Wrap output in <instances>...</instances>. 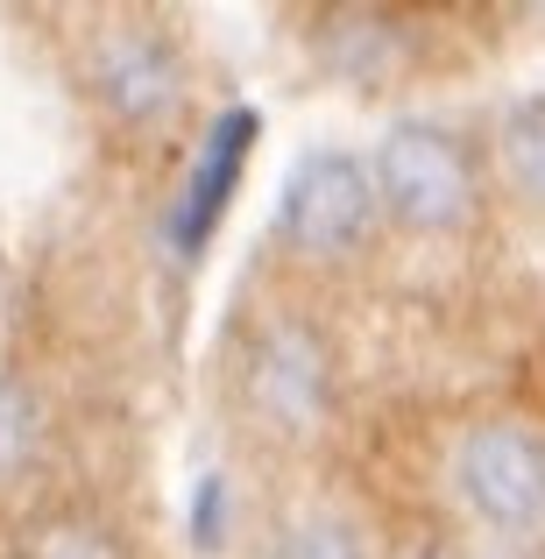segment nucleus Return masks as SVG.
Instances as JSON below:
<instances>
[{
    "label": "nucleus",
    "instance_id": "1",
    "mask_svg": "<svg viewBox=\"0 0 545 559\" xmlns=\"http://www.w3.org/2000/svg\"><path fill=\"white\" fill-rule=\"evenodd\" d=\"M368 185H376V205H390V213L418 234H453V227L475 219V170H467L461 142L433 121L390 128L382 150H376Z\"/></svg>",
    "mask_w": 545,
    "mask_h": 559
},
{
    "label": "nucleus",
    "instance_id": "2",
    "mask_svg": "<svg viewBox=\"0 0 545 559\" xmlns=\"http://www.w3.org/2000/svg\"><path fill=\"white\" fill-rule=\"evenodd\" d=\"M284 241L305 262H341L347 248L368 241L376 227V185L368 164H355L347 150H312L298 156V170L284 178V213H276Z\"/></svg>",
    "mask_w": 545,
    "mask_h": 559
},
{
    "label": "nucleus",
    "instance_id": "3",
    "mask_svg": "<svg viewBox=\"0 0 545 559\" xmlns=\"http://www.w3.org/2000/svg\"><path fill=\"white\" fill-rule=\"evenodd\" d=\"M453 489L496 532L545 524V439L524 425H475L453 453Z\"/></svg>",
    "mask_w": 545,
    "mask_h": 559
},
{
    "label": "nucleus",
    "instance_id": "4",
    "mask_svg": "<svg viewBox=\"0 0 545 559\" xmlns=\"http://www.w3.org/2000/svg\"><path fill=\"white\" fill-rule=\"evenodd\" d=\"M333 396V361L327 341H319L305 319H270V326L248 341V404L270 432L298 439L327 418Z\"/></svg>",
    "mask_w": 545,
    "mask_h": 559
},
{
    "label": "nucleus",
    "instance_id": "5",
    "mask_svg": "<svg viewBox=\"0 0 545 559\" xmlns=\"http://www.w3.org/2000/svg\"><path fill=\"white\" fill-rule=\"evenodd\" d=\"M93 93H99V107H107L114 121L150 128L185 99V64L156 28L121 22V28H107L99 50H93Z\"/></svg>",
    "mask_w": 545,
    "mask_h": 559
},
{
    "label": "nucleus",
    "instance_id": "6",
    "mask_svg": "<svg viewBox=\"0 0 545 559\" xmlns=\"http://www.w3.org/2000/svg\"><path fill=\"white\" fill-rule=\"evenodd\" d=\"M256 135H262V114H256V107L213 114L199 156H191V178H185V191H178V213H170V241H178V255H199V248L213 241L220 213L234 205V185H241V170H248Z\"/></svg>",
    "mask_w": 545,
    "mask_h": 559
},
{
    "label": "nucleus",
    "instance_id": "7",
    "mask_svg": "<svg viewBox=\"0 0 545 559\" xmlns=\"http://www.w3.org/2000/svg\"><path fill=\"white\" fill-rule=\"evenodd\" d=\"M496 156H503V178L524 205L545 213V93L518 99L503 114V135H496Z\"/></svg>",
    "mask_w": 545,
    "mask_h": 559
},
{
    "label": "nucleus",
    "instance_id": "8",
    "mask_svg": "<svg viewBox=\"0 0 545 559\" xmlns=\"http://www.w3.org/2000/svg\"><path fill=\"white\" fill-rule=\"evenodd\" d=\"M270 559H362V538L341 518H298L276 532Z\"/></svg>",
    "mask_w": 545,
    "mask_h": 559
},
{
    "label": "nucleus",
    "instance_id": "9",
    "mask_svg": "<svg viewBox=\"0 0 545 559\" xmlns=\"http://www.w3.org/2000/svg\"><path fill=\"white\" fill-rule=\"evenodd\" d=\"M28 559H128V552H121V538H114V532L64 518V524H43V532L28 538Z\"/></svg>",
    "mask_w": 545,
    "mask_h": 559
},
{
    "label": "nucleus",
    "instance_id": "10",
    "mask_svg": "<svg viewBox=\"0 0 545 559\" xmlns=\"http://www.w3.org/2000/svg\"><path fill=\"white\" fill-rule=\"evenodd\" d=\"M28 447H36V404H28L22 382H0V475H14L28 461Z\"/></svg>",
    "mask_w": 545,
    "mask_h": 559
},
{
    "label": "nucleus",
    "instance_id": "11",
    "mask_svg": "<svg viewBox=\"0 0 545 559\" xmlns=\"http://www.w3.org/2000/svg\"><path fill=\"white\" fill-rule=\"evenodd\" d=\"M227 475H205L199 489H191V546L199 552H220L227 546Z\"/></svg>",
    "mask_w": 545,
    "mask_h": 559
}]
</instances>
